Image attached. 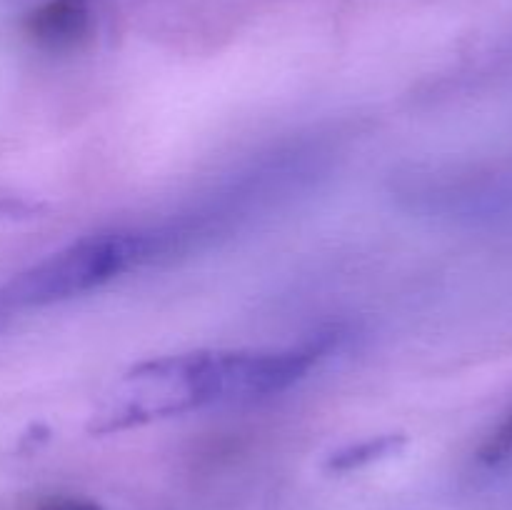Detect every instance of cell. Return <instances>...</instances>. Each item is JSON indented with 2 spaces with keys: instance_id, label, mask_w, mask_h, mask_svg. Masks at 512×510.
Wrapping results in <instances>:
<instances>
[{
  "instance_id": "obj_1",
  "label": "cell",
  "mask_w": 512,
  "mask_h": 510,
  "mask_svg": "<svg viewBox=\"0 0 512 510\" xmlns=\"http://www.w3.org/2000/svg\"><path fill=\"white\" fill-rule=\"evenodd\" d=\"M150 250L153 240L143 233L88 235L15 275L0 293V300L15 308L63 303L135 268L148 258Z\"/></svg>"
},
{
  "instance_id": "obj_2",
  "label": "cell",
  "mask_w": 512,
  "mask_h": 510,
  "mask_svg": "<svg viewBox=\"0 0 512 510\" xmlns=\"http://www.w3.org/2000/svg\"><path fill=\"white\" fill-rule=\"evenodd\" d=\"M328 340L288 350H230L185 353V393L190 405L253 403L293 388L328 350Z\"/></svg>"
},
{
  "instance_id": "obj_3",
  "label": "cell",
  "mask_w": 512,
  "mask_h": 510,
  "mask_svg": "<svg viewBox=\"0 0 512 510\" xmlns=\"http://www.w3.org/2000/svg\"><path fill=\"white\" fill-rule=\"evenodd\" d=\"M30 38L48 50H73L93 33L90 0H48L25 20Z\"/></svg>"
},
{
  "instance_id": "obj_4",
  "label": "cell",
  "mask_w": 512,
  "mask_h": 510,
  "mask_svg": "<svg viewBox=\"0 0 512 510\" xmlns=\"http://www.w3.org/2000/svg\"><path fill=\"white\" fill-rule=\"evenodd\" d=\"M405 445V435L390 433V435H378V438L360 440V443L348 445V448L338 450L328 458V470L335 473H348V470L365 468L370 463H378V460L390 458V455L398 453Z\"/></svg>"
},
{
  "instance_id": "obj_5",
  "label": "cell",
  "mask_w": 512,
  "mask_h": 510,
  "mask_svg": "<svg viewBox=\"0 0 512 510\" xmlns=\"http://www.w3.org/2000/svg\"><path fill=\"white\" fill-rule=\"evenodd\" d=\"M512 458V413L503 418V423L490 433L483 448L478 450V460L483 465H500Z\"/></svg>"
},
{
  "instance_id": "obj_6",
  "label": "cell",
  "mask_w": 512,
  "mask_h": 510,
  "mask_svg": "<svg viewBox=\"0 0 512 510\" xmlns=\"http://www.w3.org/2000/svg\"><path fill=\"white\" fill-rule=\"evenodd\" d=\"M40 210H43V205L35 203V200L23 198V195L0 193V218H10V220L35 218Z\"/></svg>"
},
{
  "instance_id": "obj_7",
  "label": "cell",
  "mask_w": 512,
  "mask_h": 510,
  "mask_svg": "<svg viewBox=\"0 0 512 510\" xmlns=\"http://www.w3.org/2000/svg\"><path fill=\"white\" fill-rule=\"evenodd\" d=\"M40 510H103L98 503H90V500L80 498H55L48 500L45 505H40Z\"/></svg>"
}]
</instances>
